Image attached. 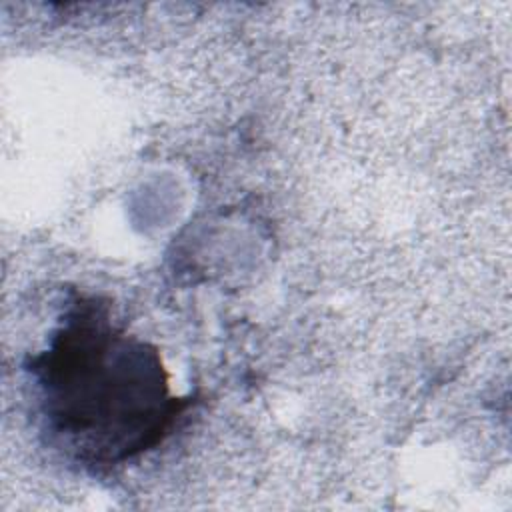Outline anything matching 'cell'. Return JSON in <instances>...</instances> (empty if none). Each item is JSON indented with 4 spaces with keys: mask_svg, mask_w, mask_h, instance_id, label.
<instances>
[{
    "mask_svg": "<svg viewBox=\"0 0 512 512\" xmlns=\"http://www.w3.org/2000/svg\"><path fill=\"white\" fill-rule=\"evenodd\" d=\"M24 372L48 444L92 472L154 450L194 404L172 392L158 348L94 294L72 296Z\"/></svg>",
    "mask_w": 512,
    "mask_h": 512,
    "instance_id": "obj_1",
    "label": "cell"
}]
</instances>
